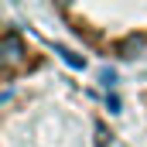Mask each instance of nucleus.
Listing matches in <instances>:
<instances>
[{
	"mask_svg": "<svg viewBox=\"0 0 147 147\" xmlns=\"http://www.w3.org/2000/svg\"><path fill=\"white\" fill-rule=\"evenodd\" d=\"M3 55H7V62H17V58L24 55V45H21V38L14 34V31L3 34Z\"/></svg>",
	"mask_w": 147,
	"mask_h": 147,
	"instance_id": "f257e3e1",
	"label": "nucleus"
},
{
	"mask_svg": "<svg viewBox=\"0 0 147 147\" xmlns=\"http://www.w3.org/2000/svg\"><path fill=\"white\" fill-rule=\"evenodd\" d=\"M62 55H65V62H69V65H82V58L72 55V51H65V48H62Z\"/></svg>",
	"mask_w": 147,
	"mask_h": 147,
	"instance_id": "f03ea898",
	"label": "nucleus"
},
{
	"mask_svg": "<svg viewBox=\"0 0 147 147\" xmlns=\"http://www.w3.org/2000/svg\"><path fill=\"white\" fill-rule=\"evenodd\" d=\"M62 3H69V0H62Z\"/></svg>",
	"mask_w": 147,
	"mask_h": 147,
	"instance_id": "7ed1b4c3",
	"label": "nucleus"
}]
</instances>
